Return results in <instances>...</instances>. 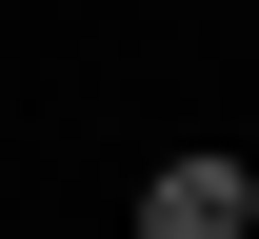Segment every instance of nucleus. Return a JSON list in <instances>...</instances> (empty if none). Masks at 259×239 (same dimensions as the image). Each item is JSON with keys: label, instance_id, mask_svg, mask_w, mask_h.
Masks as SVG:
<instances>
[{"label": "nucleus", "instance_id": "1", "mask_svg": "<svg viewBox=\"0 0 259 239\" xmlns=\"http://www.w3.org/2000/svg\"><path fill=\"white\" fill-rule=\"evenodd\" d=\"M239 219H259V160L239 139H180V160L140 179V239H239Z\"/></svg>", "mask_w": 259, "mask_h": 239}]
</instances>
